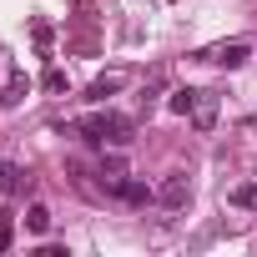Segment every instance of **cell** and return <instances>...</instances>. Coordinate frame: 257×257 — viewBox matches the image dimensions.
<instances>
[{
    "instance_id": "6da1fadb",
    "label": "cell",
    "mask_w": 257,
    "mask_h": 257,
    "mask_svg": "<svg viewBox=\"0 0 257 257\" xmlns=\"http://www.w3.org/2000/svg\"><path fill=\"white\" fill-rule=\"evenodd\" d=\"M71 132L86 137V142H96V147H106V142L126 147V142H132V121L116 116V111H91V116H81V121L71 126Z\"/></svg>"
},
{
    "instance_id": "7a4b0ae2",
    "label": "cell",
    "mask_w": 257,
    "mask_h": 257,
    "mask_svg": "<svg viewBox=\"0 0 257 257\" xmlns=\"http://www.w3.org/2000/svg\"><path fill=\"white\" fill-rule=\"evenodd\" d=\"M157 202H162V207H172V212H177V207H187V202H192V182H187V177H167V182L157 187Z\"/></svg>"
},
{
    "instance_id": "3957f363",
    "label": "cell",
    "mask_w": 257,
    "mask_h": 257,
    "mask_svg": "<svg viewBox=\"0 0 257 257\" xmlns=\"http://www.w3.org/2000/svg\"><path fill=\"white\" fill-rule=\"evenodd\" d=\"M247 56H252V46H247V41H227V46H217V51H207L202 61H217V66H227V71H237V66L247 61Z\"/></svg>"
},
{
    "instance_id": "277c9868",
    "label": "cell",
    "mask_w": 257,
    "mask_h": 257,
    "mask_svg": "<svg viewBox=\"0 0 257 257\" xmlns=\"http://www.w3.org/2000/svg\"><path fill=\"white\" fill-rule=\"evenodd\" d=\"M116 197H121V202H132V207H147L157 192H152L147 182H137V177H116Z\"/></svg>"
},
{
    "instance_id": "5b68a950",
    "label": "cell",
    "mask_w": 257,
    "mask_h": 257,
    "mask_svg": "<svg viewBox=\"0 0 257 257\" xmlns=\"http://www.w3.org/2000/svg\"><path fill=\"white\" fill-rule=\"evenodd\" d=\"M192 121H197V132H212V121H217V96H212V91H202V96H197Z\"/></svg>"
},
{
    "instance_id": "8992f818",
    "label": "cell",
    "mask_w": 257,
    "mask_h": 257,
    "mask_svg": "<svg viewBox=\"0 0 257 257\" xmlns=\"http://www.w3.org/2000/svg\"><path fill=\"white\" fill-rule=\"evenodd\" d=\"M197 96H202V91H192V86H177V91H172V101H167V106H172V111H177V116H192V106H197Z\"/></svg>"
},
{
    "instance_id": "52a82bcc",
    "label": "cell",
    "mask_w": 257,
    "mask_h": 257,
    "mask_svg": "<svg viewBox=\"0 0 257 257\" xmlns=\"http://www.w3.org/2000/svg\"><path fill=\"white\" fill-rule=\"evenodd\" d=\"M26 227H31V232H36V237H46V232H51V212H46V207H41V202H36V207H31V212H26Z\"/></svg>"
},
{
    "instance_id": "ba28073f",
    "label": "cell",
    "mask_w": 257,
    "mask_h": 257,
    "mask_svg": "<svg viewBox=\"0 0 257 257\" xmlns=\"http://www.w3.org/2000/svg\"><path fill=\"white\" fill-rule=\"evenodd\" d=\"M116 91H121V76H101L86 96H91V101H106V96H116Z\"/></svg>"
},
{
    "instance_id": "9c48e42d",
    "label": "cell",
    "mask_w": 257,
    "mask_h": 257,
    "mask_svg": "<svg viewBox=\"0 0 257 257\" xmlns=\"http://www.w3.org/2000/svg\"><path fill=\"white\" fill-rule=\"evenodd\" d=\"M21 167H11V162H0V192H21Z\"/></svg>"
},
{
    "instance_id": "30bf717a",
    "label": "cell",
    "mask_w": 257,
    "mask_h": 257,
    "mask_svg": "<svg viewBox=\"0 0 257 257\" xmlns=\"http://www.w3.org/2000/svg\"><path fill=\"white\" fill-rule=\"evenodd\" d=\"M26 96V76H11V86H6V96H0V106H16Z\"/></svg>"
},
{
    "instance_id": "8fae6325",
    "label": "cell",
    "mask_w": 257,
    "mask_h": 257,
    "mask_svg": "<svg viewBox=\"0 0 257 257\" xmlns=\"http://www.w3.org/2000/svg\"><path fill=\"white\" fill-rule=\"evenodd\" d=\"M232 202H237V207H257V182H247V187H232Z\"/></svg>"
},
{
    "instance_id": "7c38bea8",
    "label": "cell",
    "mask_w": 257,
    "mask_h": 257,
    "mask_svg": "<svg viewBox=\"0 0 257 257\" xmlns=\"http://www.w3.org/2000/svg\"><path fill=\"white\" fill-rule=\"evenodd\" d=\"M46 91H66V76L61 71H46Z\"/></svg>"
},
{
    "instance_id": "4fadbf2b",
    "label": "cell",
    "mask_w": 257,
    "mask_h": 257,
    "mask_svg": "<svg viewBox=\"0 0 257 257\" xmlns=\"http://www.w3.org/2000/svg\"><path fill=\"white\" fill-rule=\"evenodd\" d=\"M11 237H16V232H11V222L0 217V252H11Z\"/></svg>"
}]
</instances>
